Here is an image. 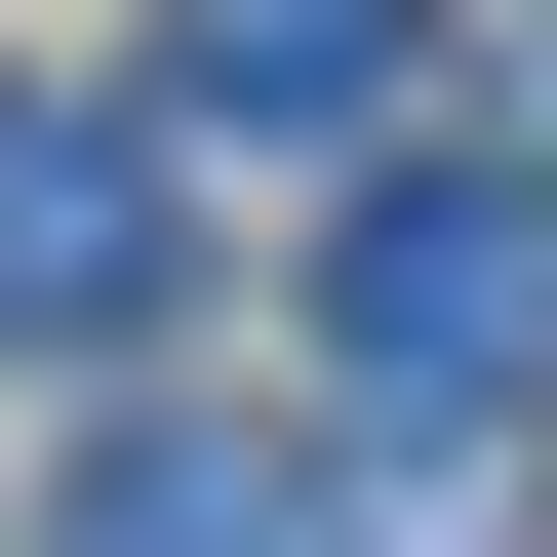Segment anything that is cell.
<instances>
[{
    "instance_id": "1",
    "label": "cell",
    "mask_w": 557,
    "mask_h": 557,
    "mask_svg": "<svg viewBox=\"0 0 557 557\" xmlns=\"http://www.w3.org/2000/svg\"><path fill=\"white\" fill-rule=\"evenodd\" d=\"M319 359H359V398H518L557 359V160H398L359 278H319Z\"/></svg>"
},
{
    "instance_id": "2",
    "label": "cell",
    "mask_w": 557,
    "mask_h": 557,
    "mask_svg": "<svg viewBox=\"0 0 557 557\" xmlns=\"http://www.w3.org/2000/svg\"><path fill=\"white\" fill-rule=\"evenodd\" d=\"M160 120H81V81H0V319H40V359H120V319H160Z\"/></svg>"
},
{
    "instance_id": "3",
    "label": "cell",
    "mask_w": 557,
    "mask_h": 557,
    "mask_svg": "<svg viewBox=\"0 0 557 557\" xmlns=\"http://www.w3.org/2000/svg\"><path fill=\"white\" fill-rule=\"evenodd\" d=\"M398 120V0H199L160 40V160H359Z\"/></svg>"
},
{
    "instance_id": "4",
    "label": "cell",
    "mask_w": 557,
    "mask_h": 557,
    "mask_svg": "<svg viewBox=\"0 0 557 557\" xmlns=\"http://www.w3.org/2000/svg\"><path fill=\"white\" fill-rule=\"evenodd\" d=\"M81 557H319V478L199 438V398H120V438H81Z\"/></svg>"
},
{
    "instance_id": "5",
    "label": "cell",
    "mask_w": 557,
    "mask_h": 557,
    "mask_svg": "<svg viewBox=\"0 0 557 557\" xmlns=\"http://www.w3.org/2000/svg\"><path fill=\"white\" fill-rule=\"evenodd\" d=\"M518 478H557V398H518Z\"/></svg>"
}]
</instances>
